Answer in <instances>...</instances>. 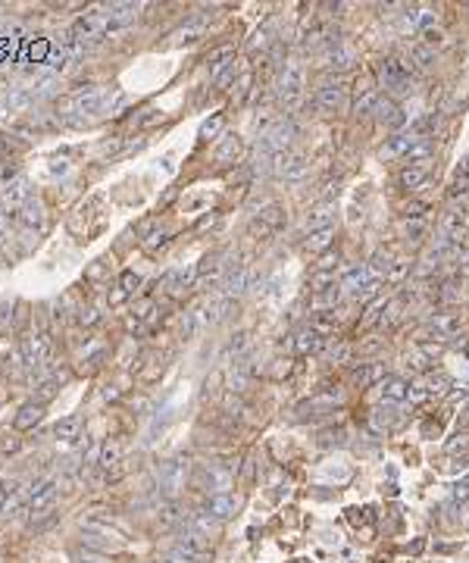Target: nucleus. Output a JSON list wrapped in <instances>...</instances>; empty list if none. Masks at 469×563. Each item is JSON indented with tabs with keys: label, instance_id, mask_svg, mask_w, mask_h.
<instances>
[{
	"label": "nucleus",
	"instance_id": "1",
	"mask_svg": "<svg viewBox=\"0 0 469 563\" xmlns=\"http://www.w3.org/2000/svg\"><path fill=\"white\" fill-rule=\"evenodd\" d=\"M379 82L382 88L388 91V97H403V94L413 91V82H410V72L401 63V56H385L379 63Z\"/></svg>",
	"mask_w": 469,
	"mask_h": 563
},
{
	"label": "nucleus",
	"instance_id": "2",
	"mask_svg": "<svg viewBox=\"0 0 469 563\" xmlns=\"http://www.w3.org/2000/svg\"><path fill=\"white\" fill-rule=\"evenodd\" d=\"M304 82H307V69L300 60H285L281 63V72H279V97L285 100L288 107L298 104L300 91H304Z\"/></svg>",
	"mask_w": 469,
	"mask_h": 563
},
{
	"label": "nucleus",
	"instance_id": "3",
	"mask_svg": "<svg viewBox=\"0 0 469 563\" xmlns=\"http://www.w3.org/2000/svg\"><path fill=\"white\" fill-rule=\"evenodd\" d=\"M294 135H298V126H294V119H279L276 126H272L269 132L260 138V150H263L266 157L288 154V144H291Z\"/></svg>",
	"mask_w": 469,
	"mask_h": 563
},
{
	"label": "nucleus",
	"instance_id": "4",
	"mask_svg": "<svg viewBox=\"0 0 469 563\" xmlns=\"http://www.w3.org/2000/svg\"><path fill=\"white\" fill-rule=\"evenodd\" d=\"M185 479H188V457H172L160 466V488L169 497H176L182 492Z\"/></svg>",
	"mask_w": 469,
	"mask_h": 563
},
{
	"label": "nucleus",
	"instance_id": "5",
	"mask_svg": "<svg viewBox=\"0 0 469 563\" xmlns=\"http://www.w3.org/2000/svg\"><path fill=\"white\" fill-rule=\"evenodd\" d=\"M172 551L182 554V557H188L191 563H197V560L207 557V551H210V547H207V538L204 535H197L194 529H185L182 535L176 538V547H172Z\"/></svg>",
	"mask_w": 469,
	"mask_h": 563
},
{
	"label": "nucleus",
	"instance_id": "6",
	"mask_svg": "<svg viewBox=\"0 0 469 563\" xmlns=\"http://www.w3.org/2000/svg\"><path fill=\"white\" fill-rule=\"evenodd\" d=\"M138 4H110L106 6V25H110V35L113 32H122L138 19Z\"/></svg>",
	"mask_w": 469,
	"mask_h": 563
},
{
	"label": "nucleus",
	"instance_id": "7",
	"mask_svg": "<svg viewBox=\"0 0 469 563\" xmlns=\"http://www.w3.org/2000/svg\"><path fill=\"white\" fill-rule=\"evenodd\" d=\"M372 116H375V122H382V126H391V128H401L403 122H407V113H403L391 97H379V100H375Z\"/></svg>",
	"mask_w": 469,
	"mask_h": 563
},
{
	"label": "nucleus",
	"instance_id": "8",
	"mask_svg": "<svg viewBox=\"0 0 469 563\" xmlns=\"http://www.w3.org/2000/svg\"><path fill=\"white\" fill-rule=\"evenodd\" d=\"M344 97H348V91H344L341 82H326L316 88V107L326 113H335L338 107L344 104Z\"/></svg>",
	"mask_w": 469,
	"mask_h": 563
},
{
	"label": "nucleus",
	"instance_id": "9",
	"mask_svg": "<svg viewBox=\"0 0 469 563\" xmlns=\"http://www.w3.org/2000/svg\"><path fill=\"white\" fill-rule=\"evenodd\" d=\"M19 351H23L25 366H41L47 360V353H50V341L44 335H28V338H23Z\"/></svg>",
	"mask_w": 469,
	"mask_h": 563
},
{
	"label": "nucleus",
	"instance_id": "10",
	"mask_svg": "<svg viewBox=\"0 0 469 563\" xmlns=\"http://www.w3.org/2000/svg\"><path fill=\"white\" fill-rule=\"evenodd\" d=\"M279 176L285 178V182H300V178L310 172V163H307V157H300V154H279Z\"/></svg>",
	"mask_w": 469,
	"mask_h": 563
},
{
	"label": "nucleus",
	"instance_id": "11",
	"mask_svg": "<svg viewBox=\"0 0 469 563\" xmlns=\"http://www.w3.org/2000/svg\"><path fill=\"white\" fill-rule=\"evenodd\" d=\"M106 104V91L94 88V85H88V88H82L75 94V113H82V116H91V113H100Z\"/></svg>",
	"mask_w": 469,
	"mask_h": 563
},
{
	"label": "nucleus",
	"instance_id": "12",
	"mask_svg": "<svg viewBox=\"0 0 469 563\" xmlns=\"http://www.w3.org/2000/svg\"><path fill=\"white\" fill-rule=\"evenodd\" d=\"M379 394L382 404H403L410 398V382H403L401 375H388L379 382Z\"/></svg>",
	"mask_w": 469,
	"mask_h": 563
},
{
	"label": "nucleus",
	"instance_id": "13",
	"mask_svg": "<svg viewBox=\"0 0 469 563\" xmlns=\"http://www.w3.org/2000/svg\"><path fill=\"white\" fill-rule=\"evenodd\" d=\"M232 485H235V469L229 464H213L207 469V488H213V495H229Z\"/></svg>",
	"mask_w": 469,
	"mask_h": 563
},
{
	"label": "nucleus",
	"instance_id": "14",
	"mask_svg": "<svg viewBox=\"0 0 469 563\" xmlns=\"http://www.w3.org/2000/svg\"><path fill=\"white\" fill-rule=\"evenodd\" d=\"M54 497H56V482H54V479L41 482V485L32 492V501H28V514H35V516L47 514L50 504H54Z\"/></svg>",
	"mask_w": 469,
	"mask_h": 563
},
{
	"label": "nucleus",
	"instance_id": "15",
	"mask_svg": "<svg viewBox=\"0 0 469 563\" xmlns=\"http://www.w3.org/2000/svg\"><path fill=\"white\" fill-rule=\"evenodd\" d=\"M41 420H44V404L28 401V404H23V407H19V413L13 416V429H16V432L35 429V425H38Z\"/></svg>",
	"mask_w": 469,
	"mask_h": 563
},
{
	"label": "nucleus",
	"instance_id": "16",
	"mask_svg": "<svg viewBox=\"0 0 469 563\" xmlns=\"http://www.w3.org/2000/svg\"><path fill=\"white\" fill-rule=\"evenodd\" d=\"M244 288H248V266H241V263L229 266L226 276H222V294L232 298V294H241Z\"/></svg>",
	"mask_w": 469,
	"mask_h": 563
},
{
	"label": "nucleus",
	"instance_id": "17",
	"mask_svg": "<svg viewBox=\"0 0 469 563\" xmlns=\"http://www.w3.org/2000/svg\"><path fill=\"white\" fill-rule=\"evenodd\" d=\"M331 222H335V204L326 200V204L313 207V210L307 213V232H319V229H331Z\"/></svg>",
	"mask_w": 469,
	"mask_h": 563
},
{
	"label": "nucleus",
	"instance_id": "18",
	"mask_svg": "<svg viewBox=\"0 0 469 563\" xmlns=\"http://www.w3.org/2000/svg\"><path fill=\"white\" fill-rule=\"evenodd\" d=\"M16 219H19V226H25V229H41L44 226V204H41V200H28V204H23L16 210Z\"/></svg>",
	"mask_w": 469,
	"mask_h": 563
},
{
	"label": "nucleus",
	"instance_id": "19",
	"mask_svg": "<svg viewBox=\"0 0 469 563\" xmlns=\"http://www.w3.org/2000/svg\"><path fill=\"white\" fill-rule=\"evenodd\" d=\"M235 507H238V501L232 495H210V501H207V514H210L213 519H229L235 514Z\"/></svg>",
	"mask_w": 469,
	"mask_h": 563
},
{
	"label": "nucleus",
	"instance_id": "20",
	"mask_svg": "<svg viewBox=\"0 0 469 563\" xmlns=\"http://www.w3.org/2000/svg\"><path fill=\"white\" fill-rule=\"evenodd\" d=\"M322 348H326V338L316 335L310 326L300 329L298 335H294V351H298V353H316V351H322Z\"/></svg>",
	"mask_w": 469,
	"mask_h": 563
},
{
	"label": "nucleus",
	"instance_id": "21",
	"mask_svg": "<svg viewBox=\"0 0 469 563\" xmlns=\"http://www.w3.org/2000/svg\"><path fill=\"white\" fill-rule=\"evenodd\" d=\"M82 423H85V416H82V413L63 416V420L54 425V435L60 438V442H75V438H78V432H82Z\"/></svg>",
	"mask_w": 469,
	"mask_h": 563
},
{
	"label": "nucleus",
	"instance_id": "22",
	"mask_svg": "<svg viewBox=\"0 0 469 563\" xmlns=\"http://www.w3.org/2000/svg\"><path fill=\"white\" fill-rule=\"evenodd\" d=\"M372 282V272H370V266H353V270H348L341 276V288L344 291H353L357 294L360 288H366Z\"/></svg>",
	"mask_w": 469,
	"mask_h": 563
},
{
	"label": "nucleus",
	"instance_id": "23",
	"mask_svg": "<svg viewBox=\"0 0 469 563\" xmlns=\"http://www.w3.org/2000/svg\"><path fill=\"white\" fill-rule=\"evenodd\" d=\"M32 200V185H28V178H16L13 185H6V204L13 207V210H19L23 204Z\"/></svg>",
	"mask_w": 469,
	"mask_h": 563
},
{
	"label": "nucleus",
	"instance_id": "24",
	"mask_svg": "<svg viewBox=\"0 0 469 563\" xmlns=\"http://www.w3.org/2000/svg\"><path fill=\"white\" fill-rule=\"evenodd\" d=\"M285 222H288V216H285V210H281L279 204H269V207L260 210V226H263V232H279Z\"/></svg>",
	"mask_w": 469,
	"mask_h": 563
},
{
	"label": "nucleus",
	"instance_id": "25",
	"mask_svg": "<svg viewBox=\"0 0 469 563\" xmlns=\"http://www.w3.org/2000/svg\"><path fill=\"white\" fill-rule=\"evenodd\" d=\"M416 138H420V135H407V132L394 135V138L388 141V147L382 150V157H407V154H410V147L416 144Z\"/></svg>",
	"mask_w": 469,
	"mask_h": 563
},
{
	"label": "nucleus",
	"instance_id": "26",
	"mask_svg": "<svg viewBox=\"0 0 469 563\" xmlns=\"http://www.w3.org/2000/svg\"><path fill=\"white\" fill-rule=\"evenodd\" d=\"M375 100H379V91L370 88V85H357V100H353V113L363 116V113H372Z\"/></svg>",
	"mask_w": 469,
	"mask_h": 563
},
{
	"label": "nucleus",
	"instance_id": "27",
	"mask_svg": "<svg viewBox=\"0 0 469 563\" xmlns=\"http://www.w3.org/2000/svg\"><path fill=\"white\" fill-rule=\"evenodd\" d=\"M82 545H85V547H91V551L106 554V551H116V547H119V538L100 535V532H85V535H82Z\"/></svg>",
	"mask_w": 469,
	"mask_h": 563
},
{
	"label": "nucleus",
	"instance_id": "28",
	"mask_svg": "<svg viewBox=\"0 0 469 563\" xmlns=\"http://www.w3.org/2000/svg\"><path fill=\"white\" fill-rule=\"evenodd\" d=\"M326 60H329V66H331V69H348V66H353L357 54H353L351 47L338 44V47H329V50H326Z\"/></svg>",
	"mask_w": 469,
	"mask_h": 563
},
{
	"label": "nucleus",
	"instance_id": "29",
	"mask_svg": "<svg viewBox=\"0 0 469 563\" xmlns=\"http://www.w3.org/2000/svg\"><path fill=\"white\" fill-rule=\"evenodd\" d=\"M382 363H360V370L353 373V382H357L360 388H370L375 382H382Z\"/></svg>",
	"mask_w": 469,
	"mask_h": 563
},
{
	"label": "nucleus",
	"instance_id": "30",
	"mask_svg": "<svg viewBox=\"0 0 469 563\" xmlns=\"http://www.w3.org/2000/svg\"><path fill=\"white\" fill-rule=\"evenodd\" d=\"M238 150H241V141H238V135H222L219 147H216V163H235Z\"/></svg>",
	"mask_w": 469,
	"mask_h": 563
},
{
	"label": "nucleus",
	"instance_id": "31",
	"mask_svg": "<svg viewBox=\"0 0 469 563\" xmlns=\"http://www.w3.org/2000/svg\"><path fill=\"white\" fill-rule=\"evenodd\" d=\"M425 178H429V169H425V166H420V163L403 166V172H401V185L410 188V191H413V188H420Z\"/></svg>",
	"mask_w": 469,
	"mask_h": 563
},
{
	"label": "nucleus",
	"instance_id": "32",
	"mask_svg": "<svg viewBox=\"0 0 469 563\" xmlns=\"http://www.w3.org/2000/svg\"><path fill=\"white\" fill-rule=\"evenodd\" d=\"M331 238H335V226L319 229V232H310L307 235V248L313 250V254H326V250L331 248Z\"/></svg>",
	"mask_w": 469,
	"mask_h": 563
},
{
	"label": "nucleus",
	"instance_id": "33",
	"mask_svg": "<svg viewBox=\"0 0 469 563\" xmlns=\"http://www.w3.org/2000/svg\"><path fill=\"white\" fill-rule=\"evenodd\" d=\"M16 504H19V485H16V482H10V479H0V510L10 514Z\"/></svg>",
	"mask_w": 469,
	"mask_h": 563
},
{
	"label": "nucleus",
	"instance_id": "34",
	"mask_svg": "<svg viewBox=\"0 0 469 563\" xmlns=\"http://www.w3.org/2000/svg\"><path fill=\"white\" fill-rule=\"evenodd\" d=\"M229 385H232V392H248L250 385V370L244 363H235L232 370H229Z\"/></svg>",
	"mask_w": 469,
	"mask_h": 563
},
{
	"label": "nucleus",
	"instance_id": "35",
	"mask_svg": "<svg viewBox=\"0 0 469 563\" xmlns=\"http://www.w3.org/2000/svg\"><path fill=\"white\" fill-rule=\"evenodd\" d=\"M216 523H219V519H213L210 514H194L191 516V529L197 532V535H204V538H210V532H216Z\"/></svg>",
	"mask_w": 469,
	"mask_h": 563
},
{
	"label": "nucleus",
	"instance_id": "36",
	"mask_svg": "<svg viewBox=\"0 0 469 563\" xmlns=\"http://www.w3.org/2000/svg\"><path fill=\"white\" fill-rule=\"evenodd\" d=\"M119 444L116 442H110V444H104V447H100V457H97V464L100 466H104V469H110V466H116L119 464Z\"/></svg>",
	"mask_w": 469,
	"mask_h": 563
},
{
	"label": "nucleus",
	"instance_id": "37",
	"mask_svg": "<svg viewBox=\"0 0 469 563\" xmlns=\"http://www.w3.org/2000/svg\"><path fill=\"white\" fill-rule=\"evenodd\" d=\"M338 298H341V285H329V288H322V294L319 298H316V307L319 310H326V307H335L338 304Z\"/></svg>",
	"mask_w": 469,
	"mask_h": 563
},
{
	"label": "nucleus",
	"instance_id": "38",
	"mask_svg": "<svg viewBox=\"0 0 469 563\" xmlns=\"http://www.w3.org/2000/svg\"><path fill=\"white\" fill-rule=\"evenodd\" d=\"M32 97H35L32 91H13L10 97H6V104H10V110H23V107L32 104Z\"/></svg>",
	"mask_w": 469,
	"mask_h": 563
},
{
	"label": "nucleus",
	"instance_id": "39",
	"mask_svg": "<svg viewBox=\"0 0 469 563\" xmlns=\"http://www.w3.org/2000/svg\"><path fill=\"white\" fill-rule=\"evenodd\" d=\"M72 560H75V563H104V554L91 551V547H78V551L72 554Z\"/></svg>",
	"mask_w": 469,
	"mask_h": 563
},
{
	"label": "nucleus",
	"instance_id": "40",
	"mask_svg": "<svg viewBox=\"0 0 469 563\" xmlns=\"http://www.w3.org/2000/svg\"><path fill=\"white\" fill-rule=\"evenodd\" d=\"M447 385H451V379L438 373V375H429V385H425V388H429V394H444Z\"/></svg>",
	"mask_w": 469,
	"mask_h": 563
},
{
	"label": "nucleus",
	"instance_id": "41",
	"mask_svg": "<svg viewBox=\"0 0 469 563\" xmlns=\"http://www.w3.org/2000/svg\"><path fill=\"white\" fill-rule=\"evenodd\" d=\"M222 122H226V119H222V113H216L210 122H204V126H200V138H213V135L222 128Z\"/></svg>",
	"mask_w": 469,
	"mask_h": 563
},
{
	"label": "nucleus",
	"instance_id": "42",
	"mask_svg": "<svg viewBox=\"0 0 469 563\" xmlns=\"http://www.w3.org/2000/svg\"><path fill=\"white\" fill-rule=\"evenodd\" d=\"M200 38V25H188V28H178V32H176V41H178V44H182V41H197Z\"/></svg>",
	"mask_w": 469,
	"mask_h": 563
},
{
	"label": "nucleus",
	"instance_id": "43",
	"mask_svg": "<svg viewBox=\"0 0 469 563\" xmlns=\"http://www.w3.org/2000/svg\"><path fill=\"white\" fill-rule=\"evenodd\" d=\"M398 320H401V301H394V304H388V313H382V326H394Z\"/></svg>",
	"mask_w": 469,
	"mask_h": 563
},
{
	"label": "nucleus",
	"instance_id": "44",
	"mask_svg": "<svg viewBox=\"0 0 469 563\" xmlns=\"http://www.w3.org/2000/svg\"><path fill=\"white\" fill-rule=\"evenodd\" d=\"M56 388H60V385H56V382H44V385H41V392H38V398H35V401H38V404H44V407H47V401L56 394Z\"/></svg>",
	"mask_w": 469,
	"mask_h": 563
},
{
	"label": "nucleus",
	"instance_id": "45",
	"mask_svg": "<svg viewBox=\"0 0 469 563\" xmlns=\"http://www.w3.org/2000/svg\"><path fill=\"white\" fill-rule=\"evenodd\" d=\"M182 519L185 516H182V507H178V504H169V507L163 510V523L172 526V523H182Z\"/></svg>",
	"mask_w": 469,
	"mask_h": 563
},
{
	"label": "nucleus",
	"instance_id": "46",
	"mask_svg": "<svg viewBox=\"0 0 469 563\" xmlns=\"http://www.w3.org/2000/svg\"><path fill=\"white\" fill-rule=\"evenodd\" d=\"M422 235H425V226L420 219L407 222V238H410V241H422Z\"/></svg>",
	"mask_w": 469,
	"mask_h": 563
},
{
	"label": "nucleus",
	"instance_id": "47",
	"mask_svg": "<svg viewBox=\"0 0 469 563\" xmlns=\"http://www.w3.org/2000/svg\"><path fill=\"white\" fill-rule=\"evenodd\" d=\"M441 38H444V35L438 32V28H425V32H422V44H425V47L441 44Z\"/></svg>",
	"mask_w": 469,
	"mask_h": 563
},
{
	"label": "nucleus",
	"instance_id": "48",
	"mask_svg": "<svg viewBox=\"0 0 469 563\" xmlns=\"http://www.w3.org/2000/svg\"><path fill=\"white\" fill-rule=\"evenodd\" d=\"M10 238V213H6V207H0V244Z\"/></svg>",
	"mask_w": 469,
	"mask_h": 563
},
{
	"label": "nucleus",
	"instance_id": "49",
	"mask_svg": "<svg viewBox=\"0 0 469 563\" xmlns=\"http://www.w3.org/2000/svg\"><path fill=\"white\" fill-rule=\"evenodd\" d=\"M19 444H23V442H19L16 435H6L4 442H0V451H4V454H16V451H19Z\"/></svg>",
	"mask_w": 469,
	"mask_h": 563
},
{
	"label": "nucleus",
	"instance_id": "50",
	"mask_svg": "<svg viewBox=\"0 0 469 563\" xmlns=\"http://www.w3.org/2000/svg\"><path fill=\"white\" fill-rule=\"evenodd\" d=\"M453 194H469V176L457 172V178H453Z\"/></svg>",
	"mask_w": 469,
	"mask_h": 563
},
{
	"label": "nucleus",
	"instance_id": "51",
	"mask_svg": "<svg viewBox=\"0 0 469 563\" xmlns=\"http://www.w3.org/2000/svg\"><path fill=\"white\" fill-rule=\"evenodd\" d=\"M407 270H410V263H403V260H394L391 270H388V279H401Z\"/></svg>",
	"mask_w": 469,
	"mask_h": 563
},
{
	"label": "nucleus",
	"instance_id": "52",
	"mask_svg": "<svg viewBox=\"0 0 469 563\" xmlns=\"http://www.w3.org/2000/svg\"><path fill=\"white\" fill-rule=\"evenodd\" d=\"M138 276H132V272H126V276H122V288H126V291H135V288H138Z\"/></svg>",
	"mask_w": 469,
	"mask_h": 563
},
{
	"label": "nucleus",
	"instance_id": "53",
	"mask_svg": "<svg viewBox=\"0 0 469 563\" xmlns=\"http://www.w3.org/2000/svg\"><path fill=\"white\" fill-rule=\"evenodd\" d=\"M78 320L88 322V326H91V322H97L100 316H97V310H94V307H88V310H82V316H78Z\"/></svg>",
	"mask_w": 469,
	"mask_h": 563
},
{
	"label": "nucleus",
	"instance_id": "54",
	"mask_svg": "<svg viewBox=\"0 0 469 563\" xmlns=\"http://www.w3.org/2000/svg\"><path fill=\"white\" fill-rule=\"evenodd\" d=\"M104 398H106V401H110V398H119V392H116L113 385H106V388H104Z\"/></svg>",
	"mask_w": 469,
	"mask_h": 563
},
{
	"label": "nucleus",
	"instance_id": "55",
	"mask_svg": "<svg viewBox=\"0 0 469 563\" xmlns=\"http://www.w3.org/2000/svg\"><path fill=\"white\" fill-rule=\"evenodd\" d=\"M460 172H463V176H469V154L463 157V163H460Z\"/></svg>",
	"mask_w": 469,
	"mask_h": 563
},
{
	"label": "nucleus",
	"instance_id": "56",
	"mask_svg": "<svg viewBox=\"0 0 469 563\" xmlns=\"http://www.w3.org/2000/svg\"><path fill=\"white\" fill-rule=\"evenodd\" d=\"M157 563H166V560H157Z\"/></svg>",
	"mask_w": 469,
	"mask_h": 563
}]
</instances>
